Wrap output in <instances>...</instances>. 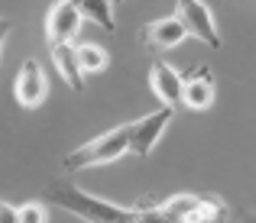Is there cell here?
I'll return each mask as SVG.
<instances>
[{
  "label": "cell",
  "mask_w": 256,
  "mask_h": 223,
  "mask_svg": "<svg viewBox=\"0 0 256 223\" xmlns=\"http://www.w3.org/2000/svg\"><path fill=\"white\" fill-rule=\"evenodd\" d=\"M46 201L56 207H65L68 214L82 217L88 223H136V207H120L110 204V201H100L94 194L82 191L72 181H52L49 191H46Z\"/></svg>",
  "instance_id": "cell-1"
},
{
  "label": "cell",
  "mask_w": 256,
  "mask_h": 223,
  "mask_svg": "<svg viewBox=\"0 0 256 223\" xmlns=\"http://www.w3.org/2000/svg\"><path fill=\"white\" fill-rule=\"evenodd\" d=\"M124 152H126V133H124V126H117V130L100 133L98 139H91V143L78 146L75 152H68L65 155V168L68 172H84V168H94V165L117 162Z\"/></svg>",
  "instance_id": "cell-2"
},
{
  "label": "cell",
  "mask_w": 256,
  "mask_h": 223,
  "mask_svg": "<svg viewBox=\"0 0 256 223\" xmlns=\"http://www.w3.org/2000/svg\"><path fill=\"white\" fill-rule=\"evenodd\" d=\"M159 207L178 223H220L227 214V201L218 194H175Z\"/></svg>",
  "instance_id": "cell-3"
},
{
  "label": "cell",
  "mask_w": 256,
  "mask_h": 223,
  "mask_svg": "<svg viewBox=\"0 0 256 223\" xmlns=\"http://www.w3.org/2000/svg\"><path fill=\"white\" fill-rule=\"evenodd\" d=\"M172 107H159V110L146 113V117L133 120V123H124V133H126V152L140 155V159H146V155L152 152V146L159 143V136H162V130L172 123Z\"/></svg>",
  "instance_id": "cell-4"
},
{
  "label": "cell",
  "mask_w": 256,
  "mask_h": 223,
  "mask_svg": "<svg viewBox=\"0 0 256 223\" xmlns=\"http://www.w3.org/2000/svg\"><path fill=\"white\" fill-rule=\"evenodd\" d=\"M175 10H178V13H175V19L185 26L188 36L201 39V42L211 45V49H220V32H218V26H214L211 10H208L201 0H178Z\"/></svg>",
  "instance_id": "cell-5"
},
{
  "label": "cell",
  "mask_w": 256,
  "mask_h": 223,
  "mask_svg": "<svg viewBox=\"0 0 256 223\" xmlns=\"http://www.w3.org/2000/svg\"><path fill=\"white\" fill-rule=\"evenodd\" d=\"M182 104L188 110H208L214 104V74L208 65H194L182 74Z\"/></svg>",
  "instance_id": "cell-6"
},
{
  "label": "cell",
  "mask_w": 256,
  "mask_h": 223,
  "mask_svg": "<svg viewBox=\"0 0 256 223\" xmlns=\"http://www.w3.org/2000/svg\"><path fill=\"white\" fill-rule=\"evenodd\" d=\"M13 94H16L20 107H26V110H32V107H39L46 100L49 84H46V74H42L36 58H26L23 62V68L16 74V84H13Z\"/></svg>",
  "instance_id": "cell-7"
},
{
  "label": "cell",
  "mask_w": 256,
  "mask_h": 223,
  "mask_svg": "<svg viewBox=\"0 0 256 223\" xmlns=\"http://www.w3.org/2000/svg\"><path fill=\"white\" fill-rule=\"evenodd\" d=\"M78 26H82V13L72 3H65V0H58V3L46 13V39H49V45L72 42Z\"/></svg>",
  "instance_id": "cell-8"
},
{
  "label": "cell",
  "mask_w": 256,
  "mask_h": 223,
  "mask_svg": "<svg viewBox=\"0 0 256 223\" xmlns=\"http://www.w3.org/2000/svg\"><path fill=\"white\" fill-rule=\"evenodd\" d=\"M150 91L156 94L166 107L175 110V104H182V74L175 71L169 62L156 58V62L150 65Z\"/></svg>",
  "instance_id": "cell-9"
},
{
  "label": "cell",
  "mask_w": 256,
  "mask_h": 223,
  "mask_svg": "<svg viewBox=\"0 0 256 223\" xmlns=\"http://www.w3.org/2000/svg\"><path fill=\"white\" fill-rule=\"evenodd\" d=\"M140 39H143L152 52H169V49H175V45L182 42V39H188V32L175 16H166V19H156V23L146 26V29L140 32Z\"/></svg>",
  "instance_id": "cell-10"
},
{
  "label": "cell",
  "mask_w": 256,
  "mask_h": 223,
  "mask_svg": "<svg viewBox=\"0 0 256 223\" xmlns=\"http://www.w3.org/2000/svg\"><path fill=\"white\" fill-rule=\"evenodd\" d=\"M52 62H56L58 74L65 78V84H68L72 91H84V74L78 71V62H75V45L72 42L52 45Z\"/></svg>",
  "instance_id": "cell-11"
},
{
  "label": "cell",
  "mask_w": 256,
  "mask_h": 223,
  "mask_svg": "<svg viewBox=\"0 0 256 223\" xmlns=\"http://www.w3.org/2000/svg\"><path fill=\"white\" fill-rule=\"evenodd\" d=\"M65 3H72L78 13H82V19H94V23L100 26L104 32H114L117 29V23H114V3L110 0H65Z\"/></svg>",
  "instance_id": "cell-12"
},
{
  "label": "cell",
  "mask_w": 256,
  "mask_h": 223,
  "mask_svg": "<svg viewBox=\"0 0 256 223\" xmlns=\"http://www.w3.org/2000/svg\"><path fill=\"white\" fill-rule=\"evenodd\" d=\"M75 62H78V71L82 74H94L100 68H107V52L100 45H78L75 49Z\"/></svg>",
  "instance_id": "cell-13"
},
{
  "label": "cell",
  "mask_w": 256,
  "mask_h": 223,
  "mask_svg": "<svg viewBox=\"0 0 256 223\" xmlns=\"http://www.w3.org/2000/svg\"><path fill=\"white\" fill-rule=\"evenodd\" d=\"M16 223H46V207L39 201H30V204L16 207Z\"/></svg>",
  "instance_id": "cell-14"
},
{
  "label": "cell",
  "mask_w": 256,
  "mask_h": 223,
  "mask_svg": "<svg viewBox=\"0 0 256 223\" xmlns=\"http://www.w3.org/2000/svg\"><path fill=\"white\" fill-rule=\"evenodd\" d=\"M136 223H178L162 207H136Z\"/></svg>",
  "instance_id": "cell-15"
},
{
  "label": "cell",
  "mask_w": 256,
  "mask_h": 223,
  "mask_svg": "<svg viewBox=\"0 0 256 223\" xmlns=\"http://www.w3.org/2000/svg\"><path fill=\"white\" fill-rule=\"evenodd\" d=\"M0 223H16V207L0 201Z\"/></svg>",
  "instance_id": "cell-16"
},
{
  "label": "cell",
  "mask_w": 256,
  "mask_h": 223,
  "mask_svg": "<svg viewBox=\"0 0 256 223\" xmlns=\"http://www.w3.org/2000/svg\"><path fill=\"white\" fill-rule=\"evenodd\" d=\"M6 36H10V19H4V16H0V52H4Z\"/></svg>",
  "instance_id": "cell-17"
},
{
  "label": "cell",
  "mask_w": 256,
  "mask_h": 223,
  "mask_svg": "<svg viewBox=\"0 0 256 223\" xmlns=\"http://www.w3.org/2000/svg\"><path fill=\"white\" fill-rule=\"evenodd\" d=\"M240 223H256V211H240Z\"/></svg>",
  "instance_id": "cell-18"
},
{
  "label": "cell",
  "mask_w": 256,
  "mask_h": 223,
  "mask_svg": "<svg viewBox=\"0 0 256 223\" xmlns=\"http://www.w3.org/2000/svg\"><path fill=\"white\" fill-rule=\"evenodd\" d=\"M110 3H124V0H110Z\"/></svg>",
  "instance_id": "cell-19"
}]
</instances>
